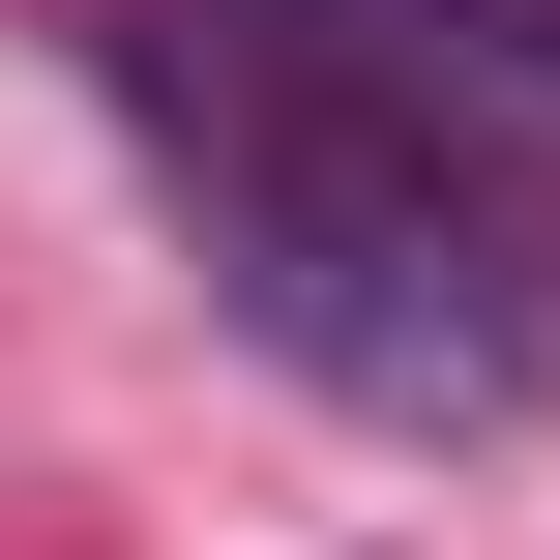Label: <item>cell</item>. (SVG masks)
Instances as JSON below:
<instances>
[{"mask_svg": "<svg viewBox=\"0 0 560 560\" xmlns=\"http://www.w3.org/2000/svg\"><path fill=\"white\" fill-rule=\"evenodd\" d=\"M118 118L177 148L236 325H266L325 413H384V443L560 413V207L413 89V59H354V30H295V0H118Z\"/></svg>", "mask_w": 560, "mask_h": 560, "instance_id": "6da1fadb", "label": "cell"}]
</instances>
